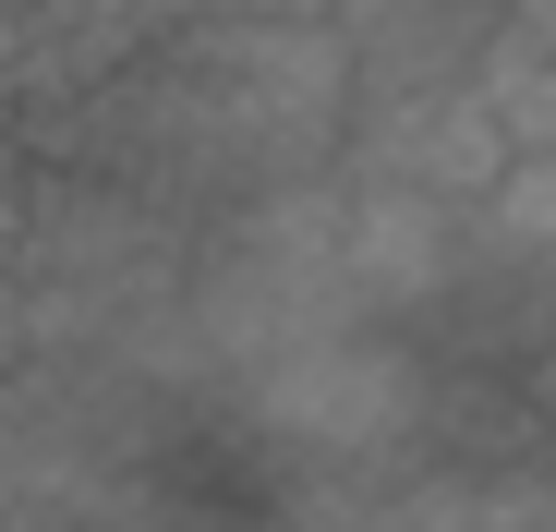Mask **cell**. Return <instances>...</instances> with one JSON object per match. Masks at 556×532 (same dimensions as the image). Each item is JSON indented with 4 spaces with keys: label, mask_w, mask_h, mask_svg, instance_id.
<instances>
[{
    "label": "cell",
    "mask_w": 556,
    "mask_h": 532,
    "mask_svg": "<svg viewBox=\"0 0 556 532\" xmlns=\"http://www.w3.org/2000/svg\"><path fill=\"white\" fill-rule=\"evenodd\" d=\"M242 411L291 448H327V460H363V448H400L424 423V351L376 315H339V327H291L278 351L230 364Z\"/></svg>",
    "instance_id": "1"
},
{
    "label": "cell",
    "mask_w": 556,
    "mask_h": 532,
    "mask_svg": "<svg viewBox=\"0 0 556 532\" xmlns=\"http://www.w3.org/2000/svg\"><path fill=\"white\" fill-rule=\"evenodd\" d=\"M484 218L447 206V194H412V182H351V218H339V266L376 327H412L459 291V242Z\"/></svg>",
    "instance_id": "2"
},
{
    "label": "cell",
    "mask_w": 556,
    "mask_h": 532,
    "mask_svg": "<svg viewBox=\"0 0 556 532\" xmlns=\"http://www.w3.org/2000/svg\"><path fill=\"white\" fill-rule=\"evenodd\" d=\"M484 242L520 266V279H556V157H520L496 206H484Z\"/></svg>",
    "instance_id": "3"
},
{
    "label": "cell",
    "mask_w": 556,
    "mask_h": 532,
    "mask_svg": "<svg viewBox=\"0 0 556 532\" xmlns=\"http://www.w3.org/2000/svg\"><path fill=\"white\" fill-rule=\"evenodd\" d=\"M472 532H556V460H508V472H484Z\"/></svg>",
    "instance_id": "4"
},
{
    "label": "cell",
    "mask_w": 556,
    "mask_h": 532,
    "mask_svg": "<svg viewBox=\"0 0 556 532\" xmlns=\"http://www.w3.org/2000/svg\"><path fill=\"white\" fill-rule=\"evenodd\" d=\"M181 13H218V25H339V0H181Z\"/></svg>",
    "instance_id": "5"
},
{
    "label": "cell",
    "mask_w": 556,
    "mask_h": 532,
    "mask_svg": "<svg viewBox=\"0 0 556 532\" xmlns=\"http://www.w3.org/2000/svg\"><path fill=\"white\" fill-rule=\"evenodd\" d=\"M532 423H544V435H556V339H544V351H532Z\"/></svg>",
    "instance_id": "6"
},
{
    "label": "cell",
    "mask_w": 556,
    "mask_h": 532,
    "mask_svg": "<svg viewBox=\"0 0 556 532\" xmlns=\"http://www.w3.org/2000/svg\"><path fill=\"white\" fill-rule=\"evenodd\" d=\"M459 13H508V0H459Z\"/></svg>",
    "instance_id": "7"
}]
</instances>
